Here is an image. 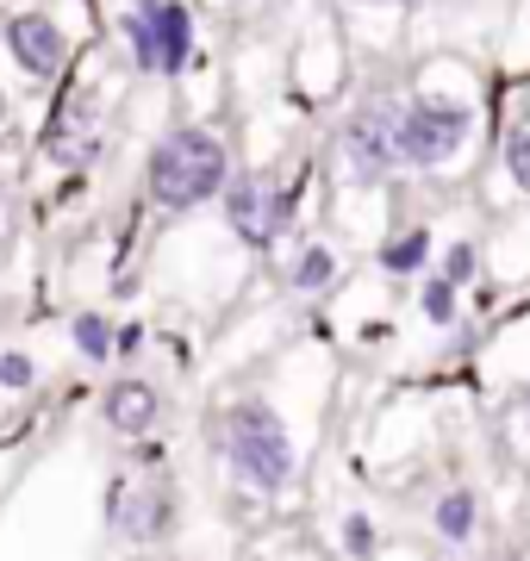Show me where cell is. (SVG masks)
Segmentation results:
<instances>
[{
  "label": "cell",
  "mask_w": 530,
  "mask_h": 561,
  "mask_svg": "<svg viewBox=\"0 0 530 561\" xmlns=\"http://www.w3.org/2000/svg\"><path fill=\"white\" fill-rule=\"evenodd\" d=\"M224 144L212 138V131H169L157 150H150V169H143V181H150V201L169 206V213H194V206H206L212 194H224Z\"/></svg>",
  "instance_id": "1"
},
{
  "label": "cell",
  "mask_w": 530,
  "mask_h": 561,
  "mask_svg": "<svg viewBox=\"0 0 530 561\" xmlns=\"http://www.w3.org/2000/svg\"><path fill=\"white\" fill-rule=\"evenodd\" d=\"M224 456H231V468H238L250 486H263V493H275V486L293 481V443H287V424L275 419L263 400H244V405L224 412Z\"/></svg>",
  "instance_id": "2"
},
{
  "label": "cell",
  "mask_w": 530,
  "mask_h": 561,
  "mask_svg": "<svg viewBox=\"0 0 530 561\" xmlns=\"http://www.w3.org/2000/svg\"><path fill=\"white\" fill-rule=\"evenodd\" d=\"M125 38H131V62L143 76H182L187 50H194V20L182 0H131Z\"/></svg>",
  "instance_id": "3"
},
{
  "label": "cell",
  "mask_w": 530,
  "mask_h": 561,
  "mask_svg": "<svg viewBox=\"0 0 530 561\" xmlns=\"http://www.w3.org/2000/svg\"><path fill=\"white\" fill-rule=\"evenodd\" d=\"M224 219H231V231L244 243H275L287 231V219H293V194H287L275 175H244L224 187Z\"/></svg>",
  "instance_id": "4"
},
{
  "label": "cell",
  "mask_w": 530,
  "mask_h": 561,
  "mask_svg": "<svg viewBox=\"0 0 530 561\" xmlns=\"http://www.w3.org/2000/svg\"><path fill=\"white\" fill-rule=\"evenodd\" d=\"M462 144H469V113H462V106H443V101L400 106V150H406V162L437 169V162H449Z\"/></svg>",
  "instance_id": "5"
},
{
  "label": "cell",
  "mask_w": 530,
  "mask_h": 561,
  "mask_svg": "<svg viewBox=\"0 0 530 561\" xmlns=\"http://www.w3.org/2000/svg\"><path fill=\"white\" fill-rule=\"evenodd\" d=\"M344 162L356 181H381L388 169H400L406 162V150H400V106H388V101L362 106L344 125Z\"/></svg>",
  "instance_id": "6"
},
{
  "label": "cell",
  "mask_w": 530,
  "mask_h": 561,
  "mask_svg": "<svg viewBox=\"0 0 530 561\" xmlns=\"http://www.w3.org/2000/svg\"><path fill=\"white\" fill-rule=\"evenodd\" d=\"M7 50H13V62H20L32 81L62 76V62H69V38L57 32L50 13H13V20H7Z\"/></svg>",
  "instance_id": "7"
},
{
  "label": "cell",
  "mask_w": 530,
  "mask_h": 561,
  "mask_svg": "<svg viewBox=\"0 0 530 561\" xmlns=\"http://www.w3.org/2000/svg\"><path fill=\"white\" fill-rule=\"evenodd\" d=\"M169 486H157V481H119L113 486V530L119 537H163L169 530Z\"/></svg>",
  "instance_id": "8"
},
{
  "label": "cell",
  "mask_w": 530,
  "mask_h": 561,
  "mask_svg": "<svg viewBox=\"0 0 530 561\" xmlns=\"http://www.w3.org/2000/svg\"><path fill=\"white\" fill-rule=\"evenodd\" d=\"M106 424L119 431V437H143L150 424H157V412H163V400H157V387L150 381H113L101 400Z\"/></svg>",
  "instance_id": "9"
},
{
  "label": "cell",
  "mask_w": 530,
  "mask_h": 561,
  "mask_svg": "<svg viewBox=\"0 0 530 561\" xmlns=\"http://www.w3.org/2000/svg\"><path fill=\"white\" fill-rule=\"evenodd\" d=\"M331 280H337V256H331L325 243H307L300 262H293V287H300V294H319V287H331Z\"/></svg>",
  "instance_id": "10"
},
{
  "label": "cell",
  "mask_w": 530,
  "mask_h": 561,
  "mask_svg": "<svg viewBox=\"0 0 530 561\" xmlns=\"http://www.w3.org/2000/svg\"><path fill=\"white\" fill-rule=\"evenodd\" d=\"M437 530H443L449 542L474 537V493H443V500H437Z\"/></svg>",
  "instance_id": "11"
},
{
  "label": "cell",
  "mask_w": 530,
  "mask_h": 561,
  "mask_svg": "<svg viewBox=\"0 0 530 561\" xmlns=\"http://www.w3.org/2000/svg\"><path fill=\"white\" fill-rule=\"evenodd\" d=\"M76 343H82L88 362H106L119 350V337H113V324H106L101 312H82V319H76Z\"/></svg>",
  "instance_id": "12"
},
{
  "label": "cell",
  "mask_w": 530,
  "mask_h": 561,
  "mask_svg": "<svg viewBox=\"0 0 530 561\" xmlns=\"http://www.w3.org/2000/svg\"><path fill=\"white\" fill-rule=\"evenodd\" d=\"M425 250H430V238H425V231H406V238H393L388 250H381V262H388L393 275H412V268L425 262Z\"/></svg>",
  "instance_id": "13"
},
{
  "label": "cell",
  "mask_w": 530,
  "mask_h": 561,
  "mask_svg": "<svg viewBox=\"0 0 530 561\" xmlns=\"http://www.w3.org/2000/svg\"><path fill=\"white\" fill-rule=\"evenodd\" d=\"M506 169L518 187H530V119L511 125V138H506Z\"/></svg>",
  "instance_id": "14"
},
{
  "label": "cell",
  "mask_w": 530,
  "mask_h": 561,
  "mask_svg": "<svg viewBox=\"0 0 530 561\" xmlns=\"http://www.w3.org/2000/svg\"><path fill=\"white\" fill-rule=\"evenodd\" d=\"M344 549H349V556H368V549H375V524H368L362 512L344 518Z\"/></svg>",
  "instance_id": "15"
},
{
  "label": "cell",
  "mask_w": 530,
  "mask_h": 561,
  "mask_svg": "<svg viewBox=\"0 0 530 561\" xmlns=\"http://www.w3.org/2000/svg\"><path fill=\"white\" fill-rule=\"evenodd\" d=\"M0 387H32V356L7 350V356H0Z\"/></svg>",
  "instance_id": "16"
},
{
  "label": "cell",
  "mask_w": 530,
  "mask_h": 561,
  "mask_svg": "<svg viewBox=\"0 0 530 561\" xmlns=\"http://www.w3.org/2000/svg\"><path fill=\"white\" fill-rule=\"evenodd\" d=\"M449 306H456V280H430V287H425V312H430V319H449Z\"/></svg>",
  "instance_id": "17"
},
{
  "label": "cell",
  "mask_w": 530,
  "mask_h": 561,
  "mask_svg": "<svg viewBox=\"0 0 530 561\" xmlns=\"http://www.w3.org/2000/svg\"><path fill=\"white\" fill-rule=\"evenodd\" d=\"M469 268H474V250H469V243H456V250H449V262H443V275L462 287V280H469Z\"/></svg>",
  "instance_id": "18"
},
{
  "label": "cell",
  "mask_w": 530,
  "mask_h": 561,
  "mask_svg": "<svg viewBox=\"0 0 530 561\" xmlns=\"http://www.w3.org/2000/svg\"><path fill=\"white\" fill-rule=\"evenodd\" d=\"M7 119H13V106H7V94H0V131H7Z\"/></svg>",
  "instance_id": "19"
}]
</instances>
